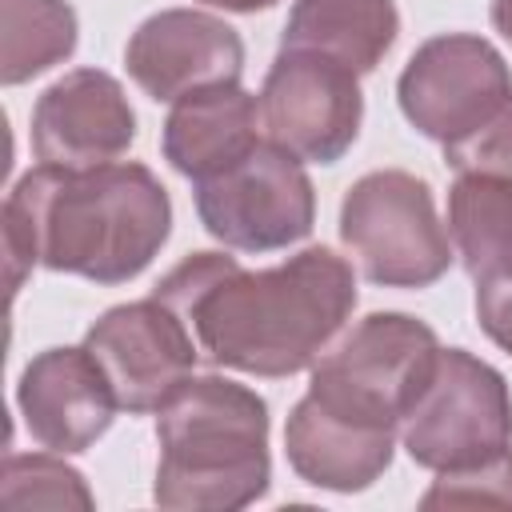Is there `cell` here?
I'll return each mask as SVG.
<instances>
[{"mask_svg": "<svg viewBox=\"0 0 512 512\" xmlns=\"http://www.w3.org/2000/svg\"><path fill=\"white\" fill-rule=\"evenodd\" d=\"M136 144V112L104 68H72L32 104V152L52 168H96Z\"/></svg>", "mask_w": 512, "mask_h": 512, "instance_id": "7c38bea8", "label": "cell"}, {"mask_svg": "<svg viewBox=\"0 0 512 512\" xmlns=\"http://www.w3.org/2000/svg\"><path fill=\"white\" fill-rule=\"evenodd\" d=\"M200 4L220 8V12H240V16H248V12H264V8H272V4H280V0H200Z\"/></svg>", "mask_w": 512, "mask_h": 512, "instance_id": "7402d4cb", "label": "cell"}, {"mask_svg": "<svg viewBox=\"0 0 512 512\" xmlns=\"http://www.w3.org/2000/svg\"><path fill=\"white\" fill-rule=\"evenodd\" d=\"M396 428L364 424L356 416H344L328 404H320L312 392H304L284 424V456L288 468L324 492H364L372 488L392 456H396Z\"/></svg>", "mask_w": 512, "mask_h": 512, "instance_id": "5bb4252c", "label": "cell"}, {"mask_svg": "<svg viewBox=\"0 0 512 512\" xmlns=\"http://www.w3.org/2000/svg\"><path fill=\"white\" fill-rule=\"evenodd\" d=\"M84 348L104 368L120 412L128 416L156 412L196 372L200 360L188 320L156 296L100 312L84 332Z\"/></svg>", "mask_w": 512, "mask_h": 512, "instance_id": "30bf717a", "label": "cell"}, {"mask_svg": "<svg viewBox=\"0 0 512 512\" xmlns=\"http://www.w3.org/2000/svg\"><path fill=\"white\" fill-rule=\"evenodd\" d=\"M16 408L40 448L76 456L112 428L120 400L96 356L84 344H64L44 348L24 364L16 384Z\"/></svg>", "mask_w": 512, "mask_h": 512, "instance_id": "4fadbf2b", "label": "cell"}, {"mask_svg": "<svg viewBox=\"0 0 512 512\" xmlns=\"http://www.w3.org/2000/svg\"><path fill=\"white\" fill-rule=\"evenodd\" d=\"M340 244L368 284L428 288L452 268V240L424 176L376 168L340 200Z\"/></svg>", "mask_w": 512, "mask_h": 512, "instance_id": "8992f818", "label": "cell"}, {"mask_svg": "<svg viewBox=\"0 0 512 512\" xmlns=\"http://www.w3.org/2000/svg\"><path fill=\"white\" fill-rule=\"evenodd\" d=\"M396 104L420 136L440 144L456 176L512 180V68L492 40L476 32L424 40L396 80Z\"/></svg>", "mask_w": 512, "mask_h": 512, "instance_id": "277c9868", "label": "cell"}, {"mask_svg": "<svg viewBox=\"0 0 512 512\" xmlns=\"http://www.w3.org/2000/svg\"><path fill=\"white\" fill-rule=\"evenodd\" d=\"M152 296L188 320L208 364L280 380L308 372L348 328L356 272L324 244L256 272L224 252H192L156 280Z\"/></svg>", "mask_w": 512, "mask_h": 512, "instance_id": "6da1fadb", "label": "cell"}, {"mask_svg": "<svg viewBox=\"0 0 512 512\" xmlns=\"http://www.w3.org/2000/svg\"><path fill=\"white\" fill-rule=\"evenodd\" d=\"M448 240L472 280L512 268V180L460 172L448 188Z\"/></svg>", "mask_w": 512, "mask_h": 512, "instance_id": "e0dca14e", "label": "cell"}, {"mask_svg": "<svg viewBox=\"0 0 512 512\" xmlns=\"http://www.w3.org/2000/svg\"><path fill=\"white\" fill-rule=\"evenodd\" d=\"M488 16H492V28L512 44V0H492Z\"/></svg>", "mask_w": 512, "mask_h": 512, "instance_id": "603a6c76", "label": "cell"}, {"mask_svg": "<svg viewBox=\"0 0 512 512\" xmlns=\"http://www.w3.org/2000/svg\"><path fill=\"white\" fill-rule=\"evenodd\" d=\"M4 508H92L88 480L60 452H8L0 476Z\"/></svg>", "mask_w": 512, "mask_h": 512, "instance_id": "d6986e66", "label": "cell"}, {"mask_svg": "<svg viewBox=\"0 0 512 512\" xmlns=\"http://www.w3.org/2000/svg\"><path fill=\"white\" fill-rule=\"evenodd\" d=\"M260 140V104L236 80L180 96L164 116L160 152L172 164V172L196 184L232 168Z\"/></svg>", "mask_w": 512, "mask_h": 512, "instance_id": "9a60e30c", "label": "cell"}, {"mask_svg": "<svg viewBox=\"0 0 512 512\" xmlns=\"http://www.w3.org/2000/svg\"><path fill=\"white\" fill-rule=\"evenodd\" d=\"M400 36L396 0H296L280 48L328 56L356 76L376 72Z\"/></svg>", "mask_w": 512, "mask_h": 512, "instance_id": "2e32d148", "label": "cell"}, {"mask_svg": "<svg viewBox=\"0 0 512 512\" xmlns=\"http://www.w3.org/2000/svg\"><path fill=\"white\" fill-rule=\"evenodd\" d=\"M440 356L436 332L408 312H368L308 368V392L364 424L396 428Z\"/></svg>", "mask_w": 512, "mask_h": 512, "instance_id": "5b68a950", "label": "cell"}, {"mask_svg": "<svg viewBox=\"0 0 512 512\" xmlns=\"http://www.w3.org/2000/svg\"><path fill=\"white\" fill-rule=\"evenodd\" d=\"M124 68L148 100L176 104L188 92L236 84L244 76V40L204 8H160L128 36Z\"/></svg>", "mask_w": 512, "mask_h": 512, "instance_id": "8fae6325", "label": "cell"}, {"mask_svg": "<svg viewBox=\"0 0 512 512\" xmlns=\"http://www.w3.org/2000/svg\"><path fill=\"white\" fill-rule=\"evenodd\" d=\"M268 404L228 376H188L156 408L152 500L172 512H236L272 484Z\"/></svg>", "mask_w": 512, "mask_h": 512, "instance_id": "3957f363", "label": "cell"}, {"mask_svg": "<svg viewBox=\"0 0 512 512\" xmlns=\"http://www.w3.org/2000/svg\"><path fill=\"white\" fill-rule=\"evenodd\" d=\"M424 508H448V504H500L512 508V448L456 472H436L432 488L420 496Z\"/></svg>", "mask_w": 512, "mask_h": 512, "instance_id": "ffe728a7", "label": "cell"}, {"mask_svg": "<svg viewBox=\"0 0 512 512\" xmlns=\"http://www.w3.org/2000/svg\"><path fill=\"white\" fill-rule=\"evenodd\" d=\"M196 216L212 240L232 252H280L308 240L316 224V188L304 160L260 140L232 168L192 184Z\"/></svg>", "mask_w": 512, "mask_h": 512, "instance_id": "ba28073f", "label": "cell"}, {"mask_svg": "<svg viewBox=\"0 0 512 512\" xmlns=\"http://www.w3.org/2000/svg\"><path fill=\"white\" fill-rule=\"evenodd\" d=\"M400 444L428 472H456L508 452L512 392L504 372L468 348H440L424 392L400 420Z\"/></svg>", "mask_w": 512, "mask_h": 512, "instance_id": "52a82bcc", "label": "cell"}, {"mask_svg": "<svg viewBox=\"0 0 512 512\" xmlns=\"http://www.w3.org/2000/svg\"><path fill=\"white\" fill-rule=\"evenodd\" d=\"M172 236V200L148 164L28 168L4 200L8 292L44 264L92 284L136 280Z\"/></svg>", "mask_w": 512, "mask_h": 512, "instance_id": "7a4b0ae2", "label": "cell"}, {"mask_svg": "<svg viewBox=\"0 0 512 512\" xmlns=\"http://www.w3.org/2000/svg\"><path fill=\"white\" fill-rule=\"evenodd\" d=\"M476 284V324L480 332L504 348L512 356V268H500V272H488Z\"/></svg>", "mask_w": 512, "mask_h": 512, "instance_id": "44dd1931", "label": "cell"}, {"mask_svg": "<svg viewBox=\"0 0 512 512\" xmlns=\"http://www.w3.org/2000/svg\"><path fill=\"white\" fill-rule=\"evenodd\" d=\"M80 20L68 0H0V80L8 88L64 64Z\"/></svg>", "mask_w": 512, "mask_h": 512, "instance_id": "ac0fdd59", "label": "cell"}, {"mask_svg": "<svg viewBox=\"0 0 512 512\" xmlns=\"http://www.w3.org/2000/svg\"><path fill=\"white\" fill-rule=\"evenodd\" d=\"M260 132L304 164H336L360 136V76L316 52L280 48L256 92Z\"/></svg>", "mask_w": 512, "mask_h": 512, "instance_id": "9c48e42d", "label": "cell"}]
</instances>
